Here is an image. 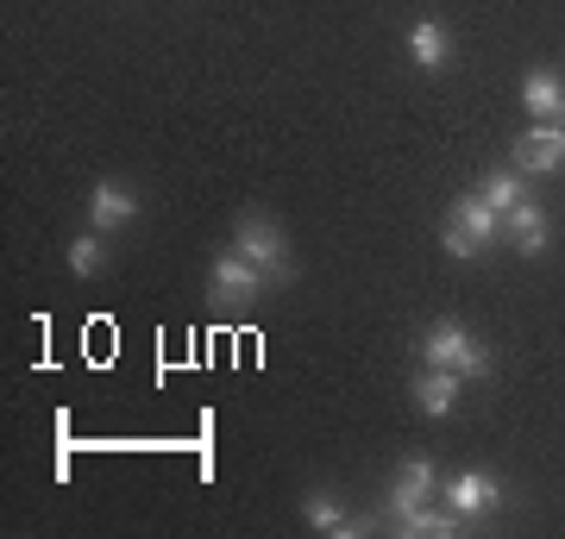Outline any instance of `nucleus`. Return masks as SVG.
Segmentation results:
<instances>
[{"label":"nucleus","mask_w":565,"mask_h":539,"mask_svg":"<svg viewBox=\"0 0 565 539\" xmlns=\"http://www.w3.org/2000/svg\"><path fill=\"white\" fill-rule=\"evenodd\" d=\"M422 364H440V370H459V377H490V352L471 333H465L459 320H434L422 339Z\"/></svg>","instance_id":"obj_1"},{"label":"nucleus","mask_w":565,"mask_h":539,"mask_svg":"<svg viewBox=\"0 0 565 539\" xmlns=\"http://www.w3.org/2000/svg\"><path fill=\"white\" fill-rule=\"evenodd\" d=\"M497 233H503V214H497V207H484V195H459L452 207H446L440 245L452 251V258H478Z\"/></svg>","instance_id":"obj_2"},{"label":"nucleus","mask_w":565,"mask_h":539,"mask_svg":"<svg viewBox=\"0 0 565 539\" xmlns=\"http://www.w3.org/2000/svg\"><path fill=\"white\" fill-rule=\"evenodd\" d=\"M233 251H245V258L258 263L270 282H289V277H296L282 226H277V220H264V214H239V220H233Z\"/></svg>","instance_id":"obj_3"},{"label":"nucleus","mask_w":565,"mask_h":539,"mask_svg":"<svg viewBox=\"0 0 565 539\" xmlns=\"http://www.w3.org/2000/svg\"><path fill=\"white\" fill-rule=\"evenodd\" d=\"M515 170L522 176H553V170H565V126L559 120L527 126L522 139H515Z\"/></svg>","instance_id":"obj_4"},{"label":"nucleus","mask_w":565,"mask_h":539,"mask_svg":"<svg viewBox=\"0 0 565 539\" xmlns=\"http://www.w3.org/2000/svg\"><path fill=\"white\" fill-rule=\"evenodd\" d=\"M264 270L245 251H221L214 258V270H207V289H214V301H258L264 295Z\"/></svg>","instance_id":"obj_5"},{"label":"nucleus","mask_w":565,"mask_h":539,"mask_svg":"<svg viewBox=\"0 0 565 539\" xmlns=\"http://www.w3.org/2000/svg\"><path fill=\"white\" fill-rule=\"evenodd\" d=\"M503 483L497 477H484V471H459V477L446 483V508L459 520H478V515H490V508H503Z\"/></svg>","instance_id":"obj_6"},{"label":"nucleus","mask_w":565,"mask_h":539,"mask_svg":"<svg viewBox=\"0 0 565 539\" xmlns=\"http://www.w3.org/2000/svg\"><path fill=\"white\" fill-rule=\"evenodd\" d=\"M503 233L515 239V251H522V258H541L546 239H553V220H546V207H541L534 195H522V201L503 214Z\"/></svg>","instance_id":"obj_7"},{"label":"nucleus","mask_w":565,"mask_h":539,"mask_svg":"<svg viewBox=\"0 0 565 539\" xmlns=\"http://www.w3.org/2000/svg\"><path fill=\"white\" fill-rule=\"evenodd\" d=\"M434 496V464L427 459H403L396 464V477H390V520H403L408 508H422V502Z\"/></svg>","instance_id":"obj_8"},{"label":"nucleus","mask_w":565,"mask_h":539,"mask_svg":"<svg viewBox=\"0 0 565 539\" xmlns=\"http://www.w3.org/2000/svg\"><path fill=\"white\" fill-rule=\"evenodd\" d=\"M459 389H465L459 370H440V364H427L422 377H415V408H422L427 420H446L452 408H459Z\"/></svg>","instance_id":"obj_9"},{"label":"nucleus","mask_w":565,"mask_h":539,"mask_svg":"<svg viewBox=\"0 0 565 539\" xmlns=\"http://www.w3.org/2000/svg\"><path fill=\"white\" fill-rule=\"evenodd\" d=\"M302 520H308V527H315V533H340V539H359V533H371V520L345 515V508H340V496H333V489H315V496L302 502Z\"/></svg>","instance_id":"obj_10"},{"label":"nucleus","mask_w":565,"mask_h":539,"mask_svg":"<svg viewBox=\"0 0 565 539\" xmlns=\"http://www.w3.org/2000/svg\"><path fill=\"white\" fill-rule=\"evenodd\" d=\"M139 220V201H132V188L126 182H95V195H88V226L95 233H114V226Z\"/></svg>","instance_id":"obj_11"},{"label":"nucleus","mask_w":565,"mask_h":539,"mask_svg":"<svg viewBox=\"0 0 565 539\" xmlns=\"http://www.w3.org/2000/svg\"><path fill=\"white\" fill-rule=\"evenodd\" d=\"M408 57H415V69H446V57H452L446 25L440 20H415L408 25Z\"/></svg>","instance_id":"obj_12"},{"label":"nucleus","mask_w":565,"mask_h":539,"mask_svg":"<svg viewBox=\"0 0 565 539\" xmlns=\"http://www.w3.org/2000/svg\"><path fill=\"white\" fill-rule=\"evenodd\" d=\"M522 107L534 114V120H559V107H565V82L553 76V69H527V82H522Z\"/></svg>","instance_id":"obj_13"},{"label":"nucleus","mask_w":565,"mask_h":539,"mask_svg":"<svg viewBox=\"0 0 565 539\" xmlns=\"http://www.w3.org/2000/svg\"><path fill=\"white\" fill-rule=\"evenodd\" d=\"M396 533L403 539H452L459 533V515H452V508H427L422 502V508H408V515L396 520Z\"/></svg>","instance_id":"obj_14"},{"label":"nucleus","mask_w":565,"mask_h":539,"mask_svg":"<svg viewBox=\"0 0 565 539\" xmlns=\"http://www.w3.org/2000/svg\"><path fill=\"white\" fill-rule=\"evenodd\" d=\"M478 195H484V207H497V214H509V207H515V201L527 195V188H522V170H490Z\"/></svg>","instance_id":"obj_15"},{"label":"nucleus","mask_w":565,"mask_h":539,"mask_svg":"<svg viewBox=\"0 0 565 539\" xmlns=\"http://www.w3.org/2000/svg\"><path fill=\"white\" fill-rule=\"evenodd\" d=\"M102 263H107V245H102L95 226H88L82 239H70V270H76V277H102Z\"/></svg>","instance_id":"obj_16"},{"label":"nucleus","mask_w":565,"mask_h":539,"mask_svg":"<svg viewBox=\"0 0 565 539\" xmlns=\"http://www.w3.org/2000/svg\"><path fill=\"white\" fill-rule=\"evenodd\" d=\"M559 126H565V107H559Z\"/></svg>","instance_id":"obj_17"}]
</instances>
